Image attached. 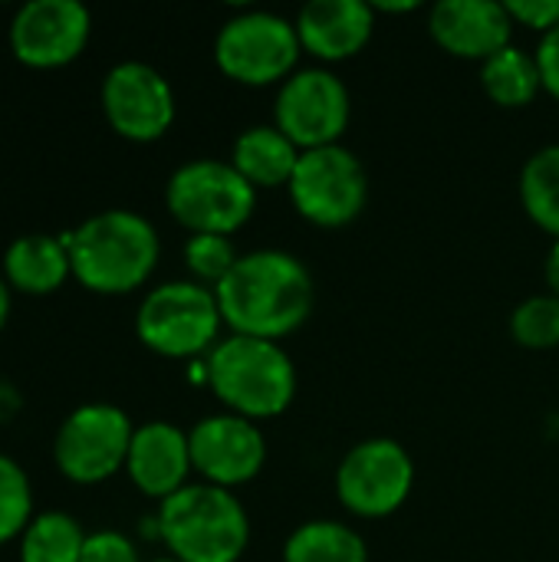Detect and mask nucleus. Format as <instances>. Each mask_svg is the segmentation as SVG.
Masks as SVG:
<instances>
[{"instance_id": "12", "label": "nucleus", "mask_w": 559, "mask_h": 562, "mask_svg": "<svg viewBox=\"0 0 559 562\" xmlns=\"http://www.w3.org/2000/svg\"><path fill=\"white\" fill-rule=\"evenodd\" d=\"M102 112L122 138L155 142L175 122L171 82L148 63H119L102 79Z\"/></svg>"}, {"instance_id": "7", "label": "nucleus", "mask_w": 559, "mask_h": 562, "mask_svg": "<svg viewBox=\"0 0 559 562\" xmlns=\"http://www.w3.org/2000/svg\"><path fill=\"white\" fill-rule=\"evenodd\" d=\"M221 306L214 290L194 280H171L155 286L135 316L138 339L165 359L208 356L221 339Z\"/></svg>"}, {"instance_id": "22", "label": "nucleus", "mask_w": 559, "mask_h": 562, "mask_svg": "<svg viewBox=\"0 0 559 562\" xmlns=\"http://www.w3.org/2000/svg\"><path fill=\"white\" fill-rule=\"evenodd\" d=\"M517 188L527 217L559 240V145H547L527 158Z\"/></svg>"}, {"instance_id": "19", "label": "nucleus", "mask_w": 559, "mask_h": 562, "mask_svg": "<svg viewBox=\"0 0 559 562\" xmlns=\"http://www.w3.org/2000/svg\"><path fill=\"white\" fill-rule=\"evenodd\" d=\"M300 148L277 125H250L237 135L231 148V165L260 191V188H287L297 165Z\"/></svg>"}, {"instance_id": "1", "label": "nucleus", "mask_w": 559, "mask_h": 562, "mask_svg": "<svg viewBox=\"0 0 559 562\" xmlns=\"http://www.w3.org/2000/svg\"><path fill=\"white\" fill-rule=\"evenodd\" d=\"M214 296L231 336L270 342L297 333L316 306L313 273L287 250L241 254L237 267L214 290Z\"/></svg>"}, {"instance_id": "32", "label": "nucleus", "mask_w": 559, "mask_h": 562, "mask_svg": "<svg viewBox=\"0 0 559 562\" xmlns=\"http://www.w3.org/2000/svg\"><path fill=\"white\" fill-rule=\"evenodd\" d=\"M7 316H10V286L0 280V329H3V323H7Z\"/></svg>"}, {"instance_id": "9", "label": "nucleus", "mask_w": 559, "mask_h": 562, "mask_svg": "<svg viewBox=\"0 0 559 562\" xmlns=\"http://www.w3.org/2000/svg\"><path fill=\"white\" fill-rule=\"evenodd\" d=\"M415 487V461L395 438H366L336 468V497L359 520H382L405 507Z\"/></svg>"}, {"instance_id": "10", "label": "nucleus", "mask_w": 559, "mask_h": 562, "mask_svg": "<svg viewBox=\"0 0 559 562\" xmlns=\"http://www.w3.org/2000/svg\"><path fill=\"white\" fill-rule=\"evenodd\" d=\"M135 425L115 405L92 402L69 412L56 431L53 458L72 484H102L128 461Z\"/></svg>"}, {"instance_id": "31", "label": "nucleus", "mask_w": 559, "mask_h": 562, "mask_svg": "<svg viewBox=\"0 0 559 562\" xmlns=\"http://www.w3.org/2000/svg\"><path fill=\"white\" fill-rule=\"evenodd\" d=\"M372 7V13H412V10H418V3H369Z\"/></svg>"}, {"instance_id": "2", "label": "nucleus", "mask_w": 559, "mask_h": 562, "mask_svg": "<svg viewBox=\"0 0 559 562\" xmlns=\"http://www.w3.org/2000/svg\"><path fill=\"white\" fill-rule=\"evenodd\" d=\"M69 247L72 277L105 296L138 290L158 267L161 240L148 217L135 211H102L63 234Z\"/></svg>"}, {"instance_id": "20", "label": "nucleus", "mask_w": 559, "mask_h": 562, "mask_svg": "<svg viewBox=\"0 0 559 562\" xmlns=\"http://www.w3.org/2000/svg\"><path fill=\"white\" fill-rule=\"evenodd\" d=\"M481 86L488 99L501 109H524L544 92V79L537 69V56L521 46H504L491 59L481 63Z\"/></svg>"}, {"instance_id": "17", "label": "nucleus", "mask_w": 559, "mask_h": 562, "mask_svg": "<svg viewBox=\"0 0 559 562\" xmlns=\"http://www.w3.org/2000/svg\"><path fill=\"white\" fill-rule=\"evenodd\" d=\"M293 23L303 53L320 63L353 59L376 33V13L362 0H310Z\"/></svg>"}, {"instance_id": "8", "label": "nucleus", "mask_w": 559, "mask_h": 562, "mask_svg": "<svg viewBox=\"0 0 559 562\" xmlns=\"http://www.w3.org/2000/svg\"><path fill=\"white\" fill-rule=\"evenodd\" d=\"M290 201L313 227H346L369 204V175L356 151L346 145H326L300 155V165L287 184Z\"/></svg>"}, {"instance_id": "6", "label": "nucleus", "mask_w": 559, "mask_h": 562, "mask_svg": "<svg viewBox=\"0 0 559 562\" xmlns=\"http://www.w3.org/2000/svg\"><path fill=\"white\" fill-rule=\"evenodd\" d=\"M303 56L297 23L270 10H241L214 36L217 69L241 86H283Z\"/></svg>"}, {"instance_id": "15", "label": "nucleus", "mask_w": 559, "mask_h": 562, "mask_svg": "<svg viewBox=\"0 0 559 562\" xmlns=\"http://www.w3.org/2000/svg\"><path fill=\"white\" fill-rule=\"evenodd\" d=\"M428 33L445 53L484 63L511 46L514 20L497 0H441L428 10Z\"/></svg>"}, {"instance_id": "29", "label": "nucleus", "mask_w": 559, "mask_h": 562, "mask_svg": "<svg viewBox=\"0 0 559 562\" xmlns=\"http://www.w3.org/2000/svg\"><path fill=\"white\" fill-rule=\"evenodd\" d=\"M534 56H537V69L544 79V92H550L559 102V26L547 36H540V46Z\"/></svg>"}, {"instance_id": "33", "label": "nucleus", "mask_w": 559, "mask_h": 562, "mask_svg": "<svg viewBox=\"0 0 559 562\" xmlns=\"http://www.w3.org/2000/svg\"><path fill=\"white\" fill-rule=\"evenodd\" d=\"M155 562H178V560H171V557H168V560H155Z\"/></svg>"}, {"instance_id": "11", "label": "nucleus", "mask_w": 559, "mask_h": 562, "mask_svg": "<svg viewBox=\"0 0 559 562\" xmlns=\"http://www.w3.org/2000/svg\"><path fill=\"white\" fill-rule=\"evenodd\" d=\"M353 119V99L346 82L323 69H297L273 99V125L300 148H326L339 145Z\"/></svg>"}, {"instance_id": "13", "label": "nucleus", "mask_w": 559, "mask_h": 562, "mask_svg": "<svg viewBox=\"0 0 559 562\" xmlns=\"http://www.w3.org/2000/svg\"><path fill=\"white\" fill-rule=\"evenodd\" d=\"M191 468L204 484L234 491L250 484L267 464V438L257 422L241 415H208L188 431Z\"/></svg>"}, {"instance_id": "27", "label": "nucleus", "mask_w": 559, "mask_h": 562, "mask_svg": "<svg viewBox=\"0 0 559 562\" xmlns=\"http://www.w3.org/2000/svg\"><path fill=\"white\" fill-rule=\"evenodd\" d=\"M79 562H138V550L119 530H96V533H86Z\"/></svg>"}, {"instance_id": "30", "label": "nucleus", "mask_w": 559, "mask_h": 562, "mask_svg": "<svg viewBox=\"0 0 559 562\" xmlns=\"http://www.w3.org/2000/svg\"><path fill=\"white\" fill-rule=\"evenodd\" d=\"M544 277H547V293L559 296V240H554V247H550V254H547Z\"/></svg>"}, {"instance_id": "18", "label": "nucleus", "mask_w": 559, "mask_h": 562, "mask_svg": "<svg viewBox=\"0 0 559 562\" xmlns=\"http://www.w3.org/2000/svg\"><path fill=\"white\" fill-rule=\"evenodd\" d=\"M3 273H7V286L30 293V296L59 290L66 277L72 273L66 237L26 234L13 240L3 254Z\"/></svg>"}, {"instance_id": "3", "label": "nucleus", "mask_w": 559, "mask_h": 562, "mask_svg": "<svg viewBox=\"0 0 559 562\" xmlns=\"http://www.w3.org/2000/svg\"><path fill=\"white\" fill-rule=\"evenodd\" d=\"M204 375L217 402L241 418L267 422L283 415L297 398V366L280 342L227 336L208 359Z\"/></svg>"}, {"instance_id": "21", "label": "nucleus", "mask_w": 559, "mask_h": 562, "mask_svg": "<svg viewBox=\"0 0 559 562\" xmlns=\"http://www.w3.org/2000/svg\"><path fill=\"white\" fill-rule=\"evenodd\" d=\"M283 562H369V547L339 520H310L287 537Z\"/></svg>"}, {"instance_id": "16", "label": "nucleus", "mask_w": 559, "mask_h": 562, "mask_svg": "<svg viewBox=\"0 0 559 562\" xmlns=\"http://www.w3.org/2000/svg\"><path fill=\"white\" fill-rule=\"evenodd\" d=\"M191 445L188 431H181L171 422H145L132 435L125 474L132 484L145 494L155 497L158 504L188 487L191 481Z\"/></svg>"}, {"instance_id": "23", "label": "nucleus", "mask_w": 559, "mask_h": 562, "mask_svg": "<svg viewBox=\"0 0 559 562\" xmlns=\"http://www.w3.org/2000/svg\"><path fill=\"white\" fill-rule=\"evenodd\" d=\"M86 533L76 517L63 510H46L30 520L20 537V562H79Z\"/></svg>"}, {"instance_id": "14", "label": "nucleus", "mask_w": 559, "mask_h": 562, "mask_svg": "<svg viewBox=\"0 0 559 562\" xmlns=\"http://www.w3.org/2000/svg\"><path fill=\"white\" fill-rule=\"evenodd\" d=\"M92 33V16L79 0H30L10 23V46L20 63L53 69L72 63Z\"/></svg>"}, {"instance_id": "26", "label": "nucleus", "mask_w": 559, "mask_h": 562, "mask_svg": "<svg viewBox=\"0 0 559 562\" xmlns=\"http://www.w3.org/2000/svg\"><path fill=\"white\" fill-rule=\"evenodd\" d=\"M33 520V491L23 474V468L0 454V547L13 537H23V530Z\"/></svg>"}, {"instance_id": "5", "label": "nucleus", "mask_w": 559, "mask_h": 562, "mask_svg": "<svg viewBox=\"0 0 559 562\" xmlns=\"http://www.w3.org/2000/svg\"><path fill=\"white\" fill-rule=\"evenodd\" d=\"M171 217L191 234H237L257 211V188L217 158H194L171 171L165 188Z\"/></svg>"}, {"instance_id": "28", "label": "nucleus", "mask_w": 559, "mask_h": 562, "mask_svg": "<svg viewBox=\"0 0 559 562\" xmlns=\"http://www.w3.org/2000/svg\"><path fill=\"white\" fill-rule=\"evenodd\" d=\"M504 7L514 26H527L540 36L559 26V0H507Z\"/></svg>"}, {"instance_id": "25", "label": "nucleus", "mask_w": 559, "mask_h": 562, "mask_svg": "<svg viewBox=\"0 0 559 562\" xmlns=\"http://www.w3.org/2000/svg\"><path fill=\"white\" fill-rule=\"evenodd\" d=\"M237 260L241 254L234 240L224 234H191L185 244V267L191 280L208 290H217L227 280V273L237 267Z\"/></svg>"}, {"instance_id": "4", "label": "nucleus", "mask_w": 559, "mask_h": 562, "mask_svg": "<svg viewBox=\"0 0 559 562\" xmlns=\"http://www.w3.org/2000/svg\"><path fill=\"white\" fill-rule=\"evenodd\" d=\"M155 530L178 562H237L250 543L244 504L214 484H188L158 504Z\"/></svg>"}, {"instance_id": "24", "label": "nucleus", "mask_w": 559, "mask_h": 562, "mask_svg": "<svg viewBox=\"0 0 559 562\" xmlns=\"http://www.w3.org/2000/svg\"><path fill=\"white\" fill-rule=\"evenodd\" d=\"M511 333L514 342L530 349V352H547L559 346V296L554 293H537L527 296L514 316H511Z\"/></svg>"}]
</instances>
